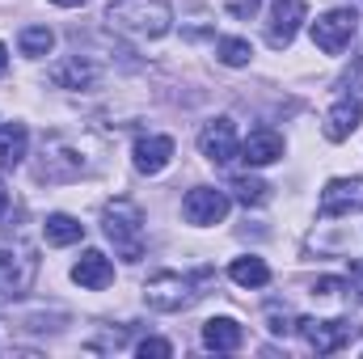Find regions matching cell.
I'll list each match as a JSON object with an SVG mask.
<instances>
[{"label":"cell","instance_id":"cell-1","mask_svg":"<svg viewBox=\"0 0 363 359\" xmlns=\"http://www.w3.org/2000/svg\"><path fill=\"white\" fill-rule=\"evenodd\" d=\"M101 228L114 241V254L123 263H140L144 258V211L131 199H114L101 211Z\"/></svg>","mask_w":363,"mask_h":359},{"label":"cell","instance_id":"cell-2","mask_svg":"<svg viewBox=\"0 0 363 359\" xmlns=\"http://www.w3.org/2000/svg\"><path fill=\"white\" fill-rule=\"evenodd\" d=\"M110 21L135 38H161L174 26V9L165 0H114L110 4Z\"/></svg>","mask_w":363,"mask_h":359},{"label":"cell","instance_id":"cell-3","mask_svg":"<svg viewBox=\"0 0 363 359\" xmlns=\"http://www.w3.org/2000/svg\"><path fill=\"white\" fill-rule=\"evenodd\" d=\"M207 283V270H199V275H178V270H157L148 283H144V300L157 309V313H178L186 304H194Z\"/></svg>","mask_w":363,"mask_h":359},{"label":"cell","instance_id":"cell-4","mask_svg":"<svg viewBox=\"0 0 363 359\" xmlns=\"http://www.w3.org/2000/svg\"><path fill=\"white\" fill-rule=\"evenodd\" d=\"M296 330H300V338H304L317 355H334V351L351 347L363 334V326H355V321H317V317H300Z\"/></svg>","mask_w":363,"mask_h":359},{"label":"cell","instance_id":"cell-5","mask_svg":"<svg viewBox=\"0 0 363 359\" xmlns=\"http://www.w3.org/2000/svg\"><path fill=\"white\" fill-rule=\"evenodd\" d=\"M355 26H359V17H355L351 9H330V13H321V17L313 21V43H317L325 55H338V51L351 47Z\"/></svg>","mask_w":363,"mask_h":359},{"label":"cell","instance_id":"cell-6","mask_svg":"<svg viewBox=\"0 0 363 359\" xmlns=\"http://www.w3.org/2000/svg\"><path fill=\"white\" fill-rule=\"evenodd\" d=\"M199 153H203L211 165H228V161L241 157V140H237V127H233L228 114L211 118V123L199 131Z\"/></svg>","mask_w":363,"mask_h":359},{"label":"cell","instance_id":"cell-7","mask_svg":"<svg viewBox=\"0 0 363 359\" xmlns=\"http://www.w3.org/2000/svg\"><path fill=\"white\" fill-rule=\"evenodd\" d=\"M34 275H38V258H34L30 245H4V250H0V283H4L13 296L30 292Z\"/></svg>","mask_w":363,"mask_h":359},{"label":"cell","instance_id":"cell-8","mask_svg":"<svg viewBox=\"0 0 363 359\" xmlns=\"http://www.w3.org/2000/svg\"><path fill=\"white\" fill-rule=\"evenodd\" d=\"M182 216H186L190 224H199V228L220 224V220L228 216V194L216 190V186H194V190L182 199Z\"/></svg>","mask_w":363,"mask_h":359},{"label":"cell","instance_id":"cell-9","mask_svg":"<svg viewBox=\"0 0 363 359\" xmlns=\"http://www.w3.org/2000/svg\"><path fill=\"white\" fill-rule=\"evenodd\" d=\"M351 211H363V178L325 182V190H321V216L334 220V216H351Z\"/></svg>","mask_w":363,"mask_h":359},{"label":"cell","instance_id":"cell-10","mask_svg":"<svg viewBox=\"0 0 363 359\" xmlns=\"http://www.w3.org/2000/svg\"><path fill=\"white\" fill-rule=\"evenodd\" d=\"M308 17V9H304V0H279L271 13V30H267V43H271L274 51H283V47H291V38H296V30H300V21Z\"/></svg>","mask_w":363,"mask_h":359},{"label":"cell","instance_id":"cell-11","mask_svg":"<svg viewBox=\"0 0 363 359\" xmlns=\"http://www.w3.org/2000/svg\"><path fill=\"white\" fill-rule=\"evenodd\" d=\"M279 157H283V136L271 131V127L250 131V136H245V144H241V161H245V165H254V170L274 165Z\"/></svg>","mask_w":363,"mask_h":359},{"label":"cell","instance_id":"cell-12","mask_svg":"<svg viewBox=\"0 0 363 359\" xmlns=\"http://www.w3.org/2000/svg\"><path fill=\"white\" fill-rule=\"evenodd\" d=\"M359 118H363L359 97H338V101L330 106V114H325V140H334V144L351 140V131L359 127Z\"/></svg>","mask_w":363,"mask_h":359},{"label":"cell","instance_id":"cell-13","mask_svg":"<svg viewBox=\"0 0 363 359\" xmlns=\"http://www.w3.org/2000/svg\"><path fill=\"white\" fill-rule=\"evenodd\" d=\"M72 279H77L85 292H101V287H110V283H114V263H110L101 250H85V254H81V263L72 267Z\"/></svg>","mask_w":363,"mask_h":359},{"label":"cell","instance_id":"cell-14","mask_svg":"<svg viewBox=\"0 0 363 359\" xmlns=\"http://www.w3.org/2000/svg\"><path fill=\"white\" fill-rule=\"evenodd\" d=\"M174 161V140L169 136H144V140H135V170L140 174H161L165 165Z\"/></svg>","mask_w":363,"mask_h":359},{"label":"cell","instance_id":"cell-15","mask_svg":"<svg viewBox=\"0 0 363 359\" xmlns=\"http://www.w3.org/2000/svg\"><path fill=\"white\" fill-rule=\"evenodd\" d=\"M47 77H51V85H55V89H89L93 81H97V68H93L89 60L72 55V60H60Z\"/></svg>","mask_w":363,"mask_h":359},{"label":"cell","instance_id":"cell-16","mask_svg":"<svg viewBox=\"0 0 363 359\" xmlns=\"http://www.w3.org/2000/svg\"><path fill=\"white\" fill-rule=\"evenodd\" d=\"M245 343V330L233 321V317H211L203 321V347L207 351H237Z\"/></svg>","mask_w":363,"mask_h":359},{"label":"cell","instance_id":"cell-17","mask_svg":"<svg viewBox=\"0 0 363 359\" xmlns=\"http://www.w3.org/2000/svg\"><path fill=\"white\" fill-rule=\"evenodd\" d=\"M26 144H30L26 123H0V170H17L26 161Z\"/></svg>","mask_w":363,"mask_h":359},{"label":"cell","instance_id":"cell-18","mask_svg":"<svg viewBox=\"0 0 363 359\" xmlns=\"http://www.w3.org/2000/svg\"><path fill=\"white\" fill-rule=\"evenodd\" d=\"M43 237H47V245H77L85 237V224L72 220V216H64V211H55V216H47Z\"/></svg>","mask_w":363,"mask_h":359},{"label":"cell","instance_id":"cell-19","mask_svg":"<svg viewBox=\"0 0 363 359\" xmlns=\"http://www.w3.org/2000/svg\"><path fill=\"white\" fill-rule=\"evenodd\" d=\"M228 279L233 283H241V287H267L271 283V267L262 263V258H233V267H228Z\"/></svg>","mask_w":363,"mask_h":359},{"label":"cell","instance_id":"cell-20","mask_svg":"<svg viewBox=\"0 0 363 359\" xmlns=\"http://www.w3.org/2000/svg\"><path fill=\"white\" fill-rule=\"evenodd\" d=\"M17 47H21V55L43 60V55H51V47H55V30H51V26H26L21 38H17Z\"/></svg>","mask_w":363,"mask_h":359},{"label":"cell","instance_id":"cell-21","mask_svg":"<svg viewBox=\"0 0 363 359\" xmlns=\"http://www.w3.org/2000/svg\"><path fill=\"white\" fill-rule=\"evenodd\" d=\"M228 190L237 194V203H245V207H262L267 199H271V186L262 178H250V174H241V178L228 182Z\"/></svg>","mask_w":363,"mask_h":359},{"label":"cell","instance_id":"cell-22","mask_svg":"<svg viewBox=\"0 0 363 359\" xmlns=\"http://www.w3.org/2000/svg\"><path fill=\"white\" fill-rule=\"evenodd\" d=\"M216 55H220V64H228V68H245V64L254 60V47H250L245 38H220V43H216Z\"/></svg>","mask_w":363,"mask_h":359},{"label":"cell","instance_id":"cell-23","mask_svg":"<svg viewBox=\"0 0 363 359\" xmlns=\"http://www.w3.org/2000/svg\"><path fill=\"white\" fill-rule=\"evenodd\" d=\"M135 351H140V359H169L174 355V347H169L165 338H144Z\"/></svg>","mask_w":363,"mask_h":359},{"label":"cell","instance_id":"cell-24","mask_svg":"<svg viewBox=\"0 0 363 359\" xmlns=\"http://www.w3.org/2000/svg\"><path fill=\"white\" fill-rule=\"evenodd\" d=\"M267 321H271V326H267L271 334H291V330H296V321H291L287 313H279V309H271V313H267Z\"/></svg>","mask_w":363,"mask_h":359},{"label":"cell","instance_id":"cell-25","mask_svg":"<svg viewBox=\"0 0 363 359\" xmlns=\"http://www.w3.org/2000/svg\"><path fill=\"white\" fill-rule=\"evenodd\" d=\"M313 292L317 296H338V292H347V279H317Z\"/></svg>","mask_w":363,"mask_h":359},{"label":"cell","instance_id":"cell-26","mask_svg":"<svg viewBox=\"0 0 363 359\" xmlns=\"http://www.w3.org/2000/svg\"><path fill=\"white\" fill-rule=\"evenodd\" d=\"M262 9V0H228V13L233 17H254Z\"/></svg>","mask_w":363,"mask_h":359},{"label":"cell","instance_id":"cell-27","mask_svg":"<svg viewBox=\"0 0 363 359\" xmlns=\"http://www.w3.org/2000/svg\"><path fill=\"white\" fill-rule=\"evenodd\" d=\"M4 211H9V186L0 182V220H4Z\"/></svg>","mask_w":363,"mask_h":359},{"label":"cell","instance_id":"cell-28","mask_svg":"<svg viewBox=\"0 0 363 359\" xmlns=\"http://www.w3.org/2000/svg\"><path fill=\"white\" fill-rule=\"evenodd\" d=\"M4 72H9V47L0 43V77H4Z\"/></svg>","mask_w":363,"mask_h":359},{"label":"cell","instance_id":"cell-29","mask_svg":"<svg viewBox=\"0 0 363 359\" xmlns=\"http://www.w3.org/2000/svg\"><path fill=\"white\" fill-rule=\"evenodd\" d=\"M51 4H60V9H81V4H89V0H51Z\"/></svg>","mask_w":363,"mask_h":359}]
</instances>
